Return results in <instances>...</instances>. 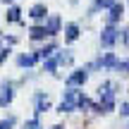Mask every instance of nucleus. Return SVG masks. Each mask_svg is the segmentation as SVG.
<instances>
[{"mask_svg": "<svg viewBox=\"0 0 129 129\" xmlns=\"http://www.w3.org/2000/svg\"><path fill=\"white\" fill-rule=\"evenodd\" d=\"M41 57H38V53H29V55H19L17 57V64L19 67H34Z\"/></svg>", "mask_w": 129, "mask_h": 129, "instance_id": "9d476101", "label": "nucleus"}, {"mask_svg": "<svg viewBox=\"0 0 129 129\" xmlns=\"http://www.w3.org/2000/svg\"><path fill=\"white\" fill-rule=\"evenodd\" d=\"M29 38L31 41H43V38H48V31H46V24H34L31 29H29Z\"/></svg>", "mask_w": 129, "mask_h": 129, "instance_id": "1a4fd4ad", "label": "nucleus"}, {"mask_svg": "<svg viewBox=\"0 0 129 129\" xmlns=\"http://www.w3.org/2000/svg\"><path fill=\"white\" fill-rule=\"evenodd\" d=\"M127 129H129V124H127Z\"/></svg>", "mask_w": 129, "mask_h": 129, "instance_id": "5701e85b", "label": "nucleus"}, {"mask_svg": "<svg viewBox=\"0 0 129 129\" xmlns=\"http://www.w3.org/2000/svg\"><path fill=\"white\" fill-rule=\"evenodd\" d=\"M50 129H62V127H60V124H55V127H50Z\"/></svg>", "mask_w": 129, "mask_h": 129, "instance_id": "4be33fe9", "label": "nucleus"}, {"mask_svg": "<svg viewBox=\"0 0 129 129\" xmlns=\"http://www.w3.org/2000/svg\"><path fill=\"white\" fill-rule=\"evenodd\" d=\"M57 57H55V53H53L50 57H46V62H43V67H46V72H50V74H55V69H57Z\"/></svg>", "mask_w": 129, "mask_h": 129, "instance_id": "2eb2a0df", "label": "nucleus"}, {"mask_svg": "<svg viewBox=\"0 0 129 129\" xmlns=\"http://www.w3.org/2000/svg\"><path fill=\"white\" fill-rule=\"evenodd\" d=\"M29 17H31L34 22H46V17H48V7H46L43 3L31 5V7H29Z\"/></svg>", "mask_w": 129, "mask_h": 129, "instance_id": "20e7f679", "label": "nucleus"}, {"mask_svg": "<svg viewBox=\"0 0 129 129\" xmlns=\"http://www.w3.org/2000/svg\"><path fill=\"white\" fill-rule=\"evenodd\" d=\"M122 38V29H117V24H105L101 31V46L103 48H112L117 41Z\"/></svg>", "mask_w": 129, "mask_h": 129, "instance_id": "f257e3e1", "label": "nucleus"}, {"mask_svg": "<svg viewBox=\"0 0 129 129\" xmlns=\"http://www.w3.org/2000/svg\"><path fill=\"white\" fill-rule=\"evenodd\" d=\"M60 29H62L60 14H48V17H46V31H48V36H57Z\"/></svg>", "mask_w": 129, "mask_h": 129, "instance_id": "7ed1b4c3", "label": "nucleus"}, {"mask_svg": "<svg viewBox=\"0 0 129 129\" xmlns=\"http://www.w3.org/2000/svg\"><path fill=\"white\" fill-rule=\"evenodd\" d=\"M115 69H117L120 74H129V60H117Z\"/></svg>", "mask_w": 129, "mask_h": 129, "instance_id": "f3484780", "label": "nucleus"}, {"mask_svg": "<svg viewBox=\"0 0 129 129\" xmlns=\"http://www.w3.org/2000/svg\"><path fill=\"white\" fill-rule=\"evenodd\" d=\"M50 110V101H48V96H43V93H36V115H41V112Z\"/></svg>", "mask_w": 129, "mask_h": 129, "instance_id": "ddd939ff", "label": "nucleus"}, {"mask_svg": "<svg viewBox=\"0 0 129 129\" xmlns=\"http://www.w3.org/2000/svg\"><path fill=\"white\" fill-rule=\"evenodd\" d=\"M79 96H81V93H79L74 86H69V91H64V98H62L60 105H57V110H60V112H72V110H77Z\"/></svg>", "mask_w": 129, "mask_h": 129, "instance_id": "f03ea898", "label": "nucleus"}, {"mask_svg": "<svg viewBox=\"0 0 129 129\" xmlns=\"http://www.w3.org/2000/svg\"><path fill=\"white\" fill-rule=\"evenodd\" d=\"M122 14H124V5L115 0V5H112V7L108 10V17H105V22H108V24H117V22L122 19Z\"/></svg>", "mask_w": 129, "mask_h": 129, "instance_id": "39448f33", "label": "nucleus"}, {"mask_svg": "<svg viewBox=\"0 0 129 129\" xmlns=\"http://www.w3.org/2000/svg\"><path fill=\"white\" fill-rule=\"evenodd\" d=\"M0 105H10L12 103V98H14V91H12V86L10 84H3V88H0Z\"/></svg>", "mask_w": 129, "mask_h": 129, "instance_id": "f8f14e48", "label": "nucleus"}, {"mask_svg": "<svg viewBox=\"0 0 129 129\" xmlns=\"http://www.w3.org/2000/svg\"><path fill=\"white\" fill-rule=\"evenodd\" d=\"M10 55V48H3V38H0V62H5Z\"/></svg>", "mask_w": 129, "mask_h": 129, "instance_id": "a211bd4d", "label": "nucleus"}, {"mask_svg": "<svg viewBox=\"0 0 129 129\" xmlns=\"http://www.w3.org/2000/svg\"><path fill=\"white\" fill-rule=\"evenodd\" d=\"M115 64H117L115 53H105V55H101L96 62L91 64V67H103V69H110V67H115Z\"/></svg>", "mask_w": 129, "mask_h": 129, "instance_id": "0eeeda50", "label": "nucleus"}, {"mask_svg": "<svg viewBox=\"0 0 129 129\" xmlns=\"http://www.w3.org/2000/svg\"><path fill=\"white\" fill-rule=\"evenodd\" d=\"M5 19H7L10 24L19 22V19H22V10H19L17 5H10V7H7V14H5Z\"/></svg>", "mask_w": 129, "mask_h": 129, "instance_id": "4468645a", "label": "nucleus"}, {"mask_svg": "<svg viewBox=\"0 0 129 129\" xmlns=\"http://www.w3.org/2000/svg\"><path fill=\"white\" fill-rule=\"evenodd\" d=\"M120 112H122V117H129V103H122Z\"/></svg>", "mask_w": 129, "mask_h": 129, "instance_id": "aec40b11", "label": "nucleus"}, {"mask_svg": "<svg viewBox=\"0 0 129 129\" xmlns=\"http://www.w3.org/2000/svg\"><path fill=\"white\" fill-rule=\"evenodd\" d=\"M79 38V24H67V26H64V41L67 43H74Z\"/></svg>", "mask_w": 129, "mask_h": 129, "instance_id": "9b49d317", "label": "nucleus"}, {"mask_svg": "<svg viewBox=\"0 0 129 129\" xmlns=\"http://www.w3.org/2000/svg\"><path fill=\"white\" fill-rule=\"evenodd\" d=\"M0 3H5V5H12V3H14V0H0Z\"/></svg>", "mask_w": 129, "mask_h": 129, "instance_id": "412c9836", "label": "nucleus"}, {"mask_svg": "<svg viewBox=\"0 0 129 129\" xmlns=\"http://www.w3.org/2000/svg\"><path fill=\"white\" fill-rule=\"evenodd\" d=\"M112 5H115V0H93V5L88 7V14L93 17V14H98L101 10H105V12H108Z\"/></svg>", "mask_w": 129, "mask_h": 129, "instance_id": "6e6552de", "label": "nucleus"}, {"mask_svg": "<svg viewBox=\"0 0 129 129\" xmlns=\"http://www.w3.org/2000/svg\"><path fill=\"white\" fill-rule=\"evenodd\" d=\"M55 50H57V46H55V43H50V46L41 48V50H36V53H38V57H43V60H46V57H50Z\"/></svg>", "mask_w": 129, "mask_h": 129, "instance_id": "dca6fc26", "label": "nucleus"}, {"mask_svg": "<svg viewBox=\"0 0 129 129\" xmlns=\"http://www.w3.org/2000/svg\"><path fill=\"white\" fill-rule=\"evenodd\" d=\"M86 79H88L86 69H74L69 74V79H67V86H81V84H86Z\"/></svg>", "mask_w": 129, "mask_h": 129, "instance_id": "423d86ee", "label": "nucleus"}, {"mask_svg": "<svg viewBox=\"0 0 129 129\" xmlns=\"http://www.w3.org/2000/svg\"><path fill=\"white\" fill-rule=\"evenodd\" d=\"M14 127V117H10V120H3L0 122V129H12Z\"/></svg>", "mask_w": 129, "mask_h": 129, "instance_id": "6ab92c4d", "label": "nucleus"}]
</instances>
